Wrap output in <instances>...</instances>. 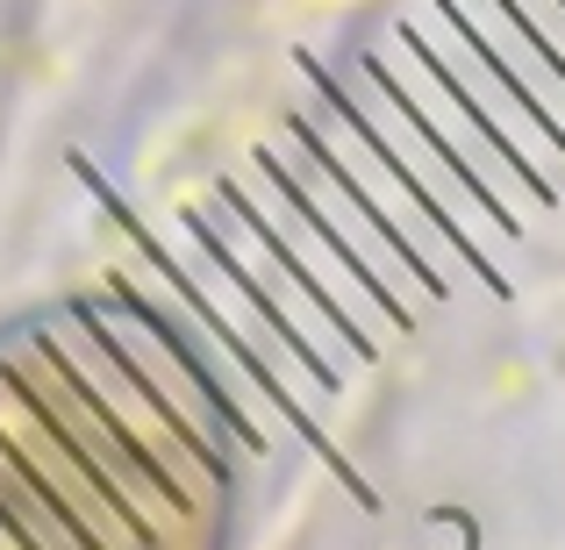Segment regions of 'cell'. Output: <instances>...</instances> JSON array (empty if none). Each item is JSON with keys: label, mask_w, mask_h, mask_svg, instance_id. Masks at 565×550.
<instances>
[{"label": "cell", "mask_w": 565, "mask_h": 550, "mask_svg": "<svg viewBox=\"0 0 565 550\" xmlns=\"http://www.w3.org/2000/svg\"><path fill=\"white\" fill-rule=\"evenodd\" d=\"M180 229L236 279V287L250 293V308H258V315L279 330V344L294 351L301 379L316 386V393H330V386L344 379V365L359 358V344H351V330L330 315V301L316 293V279H308L301 265L273 244V229H265V222L244 207V193L222 186L215 207H186Z\"/></svg>", "instance_id": "cell-1"}, {"label": "cell", "mask_w": 565, "mask_h": 550, "mask_svg": "<svg viewBox=\"0 0 565 550\" xmlns=\"http://www.w3.org/2000/svg\"><path fill=\"white\" fill-rule=\"evenodd\" d=\"M308 72H316V94H330L337 108H351L365 122V137L380 143L386 158H394V172L401 180H408L415 193H423L429 207H437V222L444 229L458 236V244L472 250V258L487 265V279H494L501 287V272H494V250H501V236H515L509 222L494 215V207L480 201V193H472L466 180H458V165L451 158L437 151V143H429V129L415 122L408 115V100L394 94V86L380 79V65L373 57H351V65H316V57H308Z\"/></svg>", "instance_id": "cell-2"}, {"label": "cell", "mask_w": 565, "mask_h": 550, "mask_svg": "<svg viewBox=\"0 0 565 550\" xmlns=\"http://www.w3.org/2000/svg\"><path fill=\"white\" fill-rule=\"evenodd\" d=\"M415 36L429 43V57L444 65V79H451L458 94H466L472 108L487 115V129L501 137V151H509V158H515V172H523L530 201H552V193H558L552 165H565V137L552 129V115H544L537 100H530L523 86L501 72V57L487 51V43L472 36V29L458 22L444 0H429V14L415 22Z\"/></svg>", "instance_id": "cell-5"}, {"label": "cell", "mask_w": 565, "mask_h": 550, "mask_svg": "<svg viewBox=\"0 0 565 550\" xmlns=\"http://www.w3.org/2000/svg\"><path fill=\"white\" fill-rule=\"evenodd\" d=\"M230 186L244 193V207H250V215L265 222V229H273V244L287 250V258L301 265L308 279H316V293L330 301V315H337V322L351 330V344H359V358H373L380 330H394L401 315H394V301H386V293L373 287V279H365V265L351 258V250L337 244V236L322 229V222L308 215V207L294 201V193L279 186V180H273L265 165L250 172V180H230Z\"/></svg>", "instance_id": "cell-7"}, {"label": "cell", "mask_w": 565, "mask_h": 550, "mask_svg": "<svg viewBox=\"0 0 565 550\" xmlns=\"http://www.w3.org/2000/svg\"><path fill=\"white\" fill-rule=\"evenodd\" d=\"M373 65H380V79L408 100L415 122L429 129V143H437V151L458 165V180L480 193V201L494 207L509 229H523V201H530L523 172H515V158L501 151V137L487 129V115L472 108L451 79H444V65L429 57V43L415 36V22H401L394 36H386V51H373ZM530 207H537V201H530Z\"/></svg>", "instance_id": "cell-4"}, {"label": "cell", "mask_w": 565, "mask_h": 550, "mask_svg": "<svg viewBox=\"0 0 565 550\" xmlns=\"http://www.w3.org/2000/svg\"><path fill=\"white\" fill-rule=\"evenodd\" d=\"M509 8L523 14V29L565 65V0H509Z\"/></svg>", "instance_id": "cell-9"}, {"label": "cell", "mask_w": 565, "mask_h": 550, "mask_svg": "<svg viewBox=\"0 0 565 550\" xmlns=\"http://www.w3.org/2000/svg\"><path fill=\"white\" fill-rule=\"evenodd\" d=\"M444 8H451L458 22H466L472 36H480L487 51L501 57V72H509V79L523 86V94L537 100L544 115H552V129L565 137V65L523 29V14H515L509 0H444Z\"/></svg>", "instance_id": "cell-8"}, {"label": "cell", "mask_w": 565, "mask_h": 550, "mask_svg": "<svg viewBox=\"0 0 565 550\" xmlns=\"http://www.w3.org/2000/svg\"><path fill=\"white\" fill-rule=\"evenodd\" d=\"M294 137H308L322 158H330L337 180H344V186H351V193H359V201L386 222V236H394V244L408 250L415 265H423L437 293H451V287H466V279H472V265H480V258H472V250L458 244L451 229H444L437 207H429L423 193L401 180L394 158H386L380 143L365 137V122H359L351 108H337V100L322 94L316 108H294Z\"/></svg>", "instance_id": "cell-3"}, {"label": "cell", "mask_w": 565, "mask_h": 550, "mask_svg": "<svg viewBox=\"0 0 565 550\" xmlns=\"http://www.w3.org/2000/svg\"><path fill=\"white\" fill-rule=\"evenodd\" d=\"M287 137H294V129H287ZM258 165L273 172V180L287 186L294 201H301L308 215H316L322 229H330L337 244H344L351 258L365 265V279H373V287L386 293V301H394V315H401V322H408L415 308L444 301V293L429 287V272H423V265H415L408 250L394 244V236H386V222H380V215H373V207H365V201H359V193H351L344 180H337V165H330V158H322L308 137H294V143H273V151H258Z\"/></svg>", "instance_id": "cell-6"}]
</instances>
